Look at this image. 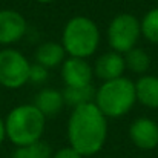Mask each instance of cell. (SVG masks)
Listing matches in <instances>:
<instances>
[{
    "mask_svg": "<svg viewBox=\"0 0 158 158\" xmlns=\"http://www.w3.org/2000/svg\"><path fill=\"white\" fill-rule=\"evenodd\" d=\"M135 85V98L137 103L148 109H158V77L144 74L140 75Z\"/></svg>",
    "mask_w": 158,
    "mask_h": 158,
    "instance_id": "11",
    "label": "cell"
},
{
    "mask_svg": "<svg viewBox=\"0 0 158 158\" xmlns=\"http://www.w3.org/2000/svg\"><path fill=\"white\" fill-rule=\"evenodd\" d=\"M94 103L106 118H120L127 115L137 103L135 85L127 77L103 81L94 95Z\"/></svg>",
    "mask_w": 158,
    "mask_h": 158,
    "instance_id": "4",
    "label": "cell"
},
{
    "mask_svg": "<svg viewBox=\"0 0 158 158\" xmlns=\"http://www.w3.org/2000/svg\"><path fill=\"white\" fill-rule=\"evenodd\" d=\"M3 121L6 138L15 148L28 146L42 140L46 127V118L32 103L12 107Z\"/></svg>",
    "mask_w": 158,
    "mask_h": 158,
    "instance_id": "2",
    "label": "cell"
},
{
    "mask_svg": "<svg viewBox=\"0 0 158 158\" xmlns=\"http://www.w3.org/2000/svg\"><path fill=\"white\" fill-rule=\"evenodd\" d=\"M32 105L43 114L45 118H51L63 109L64 102H63L61 91H57L54 88H43L37 92Z\"/></svg>",
    "mask_w": 158,
    "mask_h": 158,
    "instance_id": "12",
    "label": "cell"
},
{
    "mask_svg": "<svg viewBox=\"0 0 158 158\" xmlns=\"http://www.w3.org/2000/svg\"><path fill=\"white\" fill-rule=\"evenodd\" d=\"M102 42L98 25L86 15L71 17L61 31V46L68 57L89 58L97 52Z\"/></svg>",
    "mask_w": 158,
    "mask_h": 158,
    "instance_id": "3",
    "label": "cell"
},
{
    "mask_svg": "<svg viewBox=\"0 0 158 158\" xmlns=\"http://www.w3.org/2000/svg\"><path fill=\"white\" fill-rule=\"evenodd\" d=\"M29 60L14 48L0 49V88L20 89L29 78Z\"/></svg>",
    "mask_w": 158,
    "mask_h": 158,
    "instance_id": "6",
    "label": "cell"
},
{
    "mask_svg": "<svg viewBox=\"0 0 158 158\" xmlns=\"http://www.w3.org/2000/svg\"><path fill=\"white\" fill-rule=\"evenodd\" d=\"M69 148L81 157L98 154L107 140V118L100 112L95 103H86L74 107L68 118Z\"/></svg>",
    "mask_w": 158,
    "mask_h": 158,
    "instance_id": "1",
    "label": "cell"
},
{
    "mask_svg": "<svg viewBox=\"0 0 158 158\" xmlns=\"http://www.w3.org/2000/svg\"><path fill=\"white\" fill-rule=\"evenodd\" d=\"M6 140V132H5V121L0 117V146L3 144V141Z\"/></svg>",
    "mask_w": 158,
    "mask_h": 158,
    "instance_id": "20",
    "label": "cell"
},
{
    "mask_svg": "<svg viewBox=\"0 0 158 158\" xmlns=\"http://www.w3.org/2000/svg\"><path fill=\"white\" fill-rule=\"evenodd\" d=\"M141 37H144L149 43L158 45V6L149 9L143 19L140 20Z\"/></svg>",
    "mask_w": 158,
    "mask_h": 158,
    "instance_id": "17",
    "label": "cell"
},
{
    "mask_svg": "<svg viewBox=\"0 0 158 158\" xmlns=\"http://www.w3.org/2000/svg\"><path fill=\"white\" fill-rule=\"evenodd\" d=\"M66 58V52L58 42H45L35 51V63L45 66L46 69H52L61 66Z\"/></svg>",
    "mask_w": 158,
    "mask_h": 158,
    "instance_id": "13",
    "label": "cell"
},
{
    "mask_svg": "<svg viewBox=\"0 0 158 158\" xmlns=\"http://www.w3.org/2000/svg\"><path fill=\"white\" fill-rule=\"evenodd\" d=\"M64 88H86L92 86L94 68L86 58L66 57L60 66Z\"/></svg>",
    "mask_w": 158,
    "mask_h": 158,
    "instance_id": "7",
    "label": "cell"
},
{
    "mask_svg": "<svg viewBox=\"0 0 158 158\" xmlns=\"http://www.w3.org/2000/svg\"><path fill=\"white\" fill-rule=\"evenodd\" d=\"M52 149L48 143L43 140H39L28 146L15 148V151L11 154V158H51Z\"/></svg>",
    "mask_w": 158,
    "mask_h": 158,
    "instance_id": "16",
    "label": "cell"
},
{
    "mask_svg": "<svg viewBox=\"0 0 158 158\" xmlns=\"http://www.w3.org/2000/svg\"><path fill=\"white\" fill-rule=\"evenodd\" d=\"M63 95V102L66 106H72L78 107L86 103H92L94 102V95H95V89L94 86H86V88H64L61 91Z\"/></svg>",
    "mask_w": 158,
    "mask_h": 158,
    "instance_id": "15",
    "label": "cell"
},
{
    "mask_svg": "<svg viewBox=\"0 0 158 158\" xmlns=\"http://www.w3.org/2000/svg\"><path fill=\"white\" fill-rule=\"evenodd\" d=\"M132 144L141 151H152L158 146V121L151 117H138L129 126Z\"/></svg>",
    "mask_w": 158,
    "mask_h": 158,
    "instance_id": "9",
    "label": "cell"
},
{
    "mask_svg": "<svg viewBox=\"0 0 158 158\" xmlns=\"http://www.w3.org/2000/svg\"><path fill=\"white\" fill-rule=\"evenodd\" d=\"M124 63H126V71H131L134 74L138 75H144L148 74L149 68H151V55L141 48H134L124 55Z\"/></svg>",
    "mask_w": 158,
    "mask_h": 158,
    "instance_id": "14",
    "label": "cell"
},
{
    "mask_svg": "<svg viewBox=\"0 0 158 158\" xmlns=\"http://www.w3.org/2000/svg\"><path fill=\"white\" fill-rule=\"evenodd\" d=\"M49 77V69H46L45 66L39 64V63H31V68H29V78H28V83H32V85H43Z\"/></svg>",
    "mask_w": 158,
    "mask_h": 158,
    "instance_id": "18",
    "label": "cell"
},
{
    "mask_svg": "<svg viewBox=\"0 0 158 158\" xmlns=\"http://www.w3.org/2000/svg\"><path fill=\"white\" fill-rule=\"evenodd\" d=\"M92 68H94V77L100 78L102 81H107L123 77L126 71V63L123 54L107 51L97 57Z\"/></svg>",
    "mask_w": 158,
    "mask_h": 158,
    "instance_id": "10",
    "label": "cell"
},
{
    "mask_svg": "<svg viewBox=\"0 0 158 158\" xmlns=\"http://www.w3.org/2000/svg\"><path fill=\"white\" fill-rule=\"evenodd\" d=\"M106 37L110 51L124 55L131 49L137 48V43L141 39L140 19L131 12L117 14L107 25Z\"/></svg>",
    "mask_w": 158,
    "mask_h": 158,
    "instance_id": "5",
    "label": "cell"
},
{
    "mask_svg": "<svg viewBox=\"0 0 158 158\" xmlns=\"http://www.w3.org/2000/svg\"><path fill=\"white\" fill-rule=\"evenodd\" d=\"M28 31L26 19L15 9H0V46L9 48L20 42Z\"/></svg>",
    "mask_w": 158,
    "mask_h": 158,
    "instance_id": "8",
    "label": "cell"
},
{
    "mask_svg": "<svg viewBox=\"0 0 158 158\" xmlns=\"http://www.w3.org/2000/svg\"><path fill=\"white\" fill-rule=\"evenodd\" d=\"M37 3H40V5H48V3H52L54 0H35Z\"/></svg>",
    "mask_w": 158,
    "mask_h": 158,
    "instance_id": "21",
    "label": "cell"
},
{
    "mask_svg": "<svg viewBox=\"0 0 158 158\" xmlns=\"http://www.w3.org/2000/svg\"><path fill=\"white\" fill-rule=\"evenodd\" d=\"M51 158H83L78 152H75L72 148H61V149H58L57 152H52V155Z\"/></svg>",
    "mask_w": 158,
    "mask_h": 158,
    "instance_id": "19",
    "label": "cell"
}]
</instances>
